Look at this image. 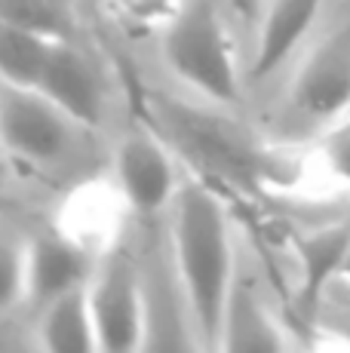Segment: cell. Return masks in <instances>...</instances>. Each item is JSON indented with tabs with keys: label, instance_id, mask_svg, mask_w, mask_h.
<instances>
[{
	"label": "cell",
	"instance_id": "1",
	"mask_svg": "<svg viewBox=\"0 0 350 353\" xmlns=\"http://www.w3.org/2000/svg\"><path fill=\"white\" fill-rule=\"evenodd\" d=\"M169 209L175 276L191 310L194 332L203 347H218L227 298L237 286L231 219L218 194L203 181L181 185Z\"/></svg>",
	"mask_w": 350,
	"mask_h": 353
},
{
	"label": "cell",
	"instance_id": "2",
	"mask_svg": "<svg viewBox=\"0 0 350 353\" xmlns=\"http://www.w3.org/2000/svg\"><path fill=\"white\" fill-rule=\"evenodd\" d=\"M160 52L175 77L203 99L218 105L240 99L234 40L212 0H185L178 16L163 28Z\"/></svg>",
	"mask_w": 350,
	"mask_h": 353
},
{
	"label": "cell",
	"instance_id": "3",
	"mask_svg": "<svg viewBox=\"0 0 350 353\" xmlns=\"http://www.w3.org/2000/svg\"><path fill=\"white\" fill-rule=\"evenodd\" d=\"M92 323H96L99 350L130 353L147 344V307L145 286H141L138 268L123 252L111 249L92 268L86 283Z\"/></svg>",
	"mask_w": 350,
	"mask_h": 353
},
{
	"label": "cell",
	"instance_id": "4",
	"mask_svg": "<svg viewBox=\"0 0 350 353\" xmlns=\"http://www.w3.org/2000/svg\"><path fill=\"white\" fill-rule=\"evenodd\" d=\"M77 123L37 90L0 83V145L31 166H50L68 154Z\"/></svg>",
	"mask_w": 350,
	"mask_h": 353
},
{
	"label": "cell",
	"instance_id": "5",
	"mask_svg": "<svg viewBox=\"0 0 350 353\" xmlns=\"http://www.w3.org/2000/svg\"><path fill=\"white\" fill-rule=\"evenodd\" d=\"M157 111L163 117V126L172 132V139L181 148H187L194 154V160L200 166H206L209 172H218L234 181H252L261 172H274L267 166L271 163L267 151L249 145L237 126L197 111H187L178 101H157Z\"/></svg>",
	"mask_w": 350,
	"mask_h": 353
},
{
	"label": "cell",
	"instance_id": "6",
	"mask_svg": "<svg viewBox=\"0 0 350 353\" xmlns=\"http://www.w3.org/2000/svg\"><path fill=\"white\" fill-rule=\"evenodd\" d=\"M114 179L130 209L138 215L163 212L181 188L166 141L147 129H130L120 139L114 154Z\"/></svg>",
	"mask_w": 350,
	"mask_h": 353
},
{
	"label": "cell",
	"instance_id": "7",
	"mask_svg": "<svg viewBox=\"0 0 350 353\" xmlns=\"http://www.w3.org/2000/svg\"><path fill=\"white\" fill-rule=\"evenodd\" d=\"M292 105L311 120H338L350 111V19L305 59L292 83Z\"/></svg>",
	"mask_w": 350,
	"mask_h": 353
},
{
	"label": "cell",
	"instance_id": "8",
	"mask_svg": "<svg viewBox=\"0 0 350 353\" xmlns=\"http://www.w3.org/2000/svg\"><path fill=\"white\" fill-rule=\"evenodd\" d=\"M37 92L59 105L77 126H99L105 114V86L99 71L83 52L74 46V40H59L50 56Z\"/></svg>",
	"mask_w": 350,
	"mask_h": 353
},
{
	"label": "cell",
	"instance_id": "9",
	"mask_svg": "<svg viewBox=\"0 0 350 353\" xmlns=\"http://www.w3.org/2000/svg\"><path fill=\"white\" fill-rule=\"evenodd\" d=\"M130 209L126 196L120 194L117 181L107 185H80L68 200L62 203L59 212V234H65L71 243H77L83 252H90L92 258H102L111 249H117V236L123 215Z\"/></svg>",
	"mask_w": 350,
	"mask_h": 353
},
{
	"label": "cell",
	"instance_id": "10",
	"mask_svg": "<svg viewBox=\"0 0 350 353\" xmlns=\"http://www.w3.org/2000/svg\"><path fill=\"white\" fill-rule=\"evenodd\" d=\"M92 268H96V258L59 230L34 236L25 246V298L34 304H50L65 292L86 286Z\"/></svg>",
	"mask_w": 350,
	"mask_h": 353
},
{
	"label": "cell",
	"instance_id": "11",
	"mask_svg": "<svg viewBox=\"0 0 350 353\" xmlns=\"http://www.w3.org/2000/svg\"><path fill=\"white\" fill-rule=\"evenodd\" d=\"M326 0H271L252 56V80L274 74L316 25Z\"/></svg>",
	"mask_w": 350,
	"mask_h": 353
},
{
	"label": "cell",
	"instance_id": "12",
	"mask_svg": "<svg viewBox=\"0 0 350 353\" xmlns=\"http://www.w3.org/2000/svg\"><path fill=\"white\" fill-rule=\"evenodd\" d=\"M289 335L280 325L277 316L267 310L249 286L237 283L227 298L225 320H221V335L215 350H243V353H258V350H286Z\"/></svg>",
	"mask_w": 350,
	"mask_h": 353
},
{
	"label": "cell",
	"instance_id": "13",
	"mask_svg": "<svg viewBox=\"0 0 350 353\" xmlns=\"http://www.w3.org/2000/svg\"><path fill=\"white\" fill-rule=\"evenodd\" d=\"M350 249V219L335 221V225H322L316 230H307L305 236H298L295 252H298L301 264V304L313 307L320 292L326 289V283L332 276H341L344 258Z\"/></svg>",
	"mask_w": 350,
	"mask_h": 353
},
{
	"label": "cell",
	"instance_id": "14",
	"mask_svg": "<svg viewBox=\"0 0 350 353\" xmlns=\"http://www.w3.org/2000/svg\"><path fill=\"white\" fill-rule=\"evenodd\" d=\"M40 344L46 350H99L96 338V323H92V307L86 286H77L65 295L52 298L43 304V320H40Z\"/></svg>",
	"mask_w": 350,
	"mask_h": 353
},
{
	"label": "cell",
	"instance_id": "15",
	"mask_svg": "<svg viewBox=\"0 0 350 353\" xmlns=\"http://www.w3.org/2000/svg\"><path fill=\"white\" fill-rule=\"evenodd\" d=\"M59 40L0 22V83L37 90Z\"/></svg>",
	"mask_w": 350,
	"mask_h": 353
},
{
	"label": "cell",
	"instance_id": "16",
	"mask_svg": "<svg viewBox=\"0 0 350 353\" xmlns=\"http://www.w3.org/2000/svg\"><path fill=\"white\" fill-rule=\"evenodd\" d=\"M0 22L52 40H74L80 28L74 0H0Z\"/></svg>",
	"mask_w": 350,
	"mask_h": 353
},
{
	"label": "cell",
	"instance_id": "17",
	"mask_svg": "<svg viewBox=\"0 0 350 353\" xmlns=\"http://www.w3.org/2000/svg\"><path fill=\"white\" fill-rule=\"evenodd\" d=\"M107 3H111L114 16H120L130 25H138V28H166L178 16L185 0H107Z\"/></svg>",
	"mask_w": 350,
	"mask_h": 353
},
{
	"label": "cell",
	"instance_id": "18",
	"mask_svg": "<svg viewBox=\"0 0 350 353\" xmlns=\"http://www.w3.org/2000/svg\"><path fill=\"white\" fill-rule=\"evenodd\" d=\"M25 298V246L0 234V310Z\"/></svg>",
	"mask_w": 350,
	"mask_h": 353
},
{
	"label": "cell",
	"instance_id": "19",
	"mask_svg": "<svg viewBox=\"0 0 350 353\" xmlns=\"http://www.w3.org/2000/svg\"><path fill=\"white\" fill-rule=\"evenodd\" d=\"M329 160H332L335 172H338L341 179L350 181V135H344V139H335L332 151H329Z\"/></svg>",
	"mask_w": 350,
	"mask_h": 353
},
{
	"label": "cell",
	"instance_id": "20",
	"mask_svg": "<svg viewBox=\"0 0 350 353\" xmlns=\"http://www.w3.org/2000/svg\"><path fill=\"white\" fill-rule=\"evenodd\" d=\"M341 280L350 283V249H347V258H344V268H341Z\"/></svg>",
	"mask_w": 350,
	"mask_h": 353
}]
</instances>
